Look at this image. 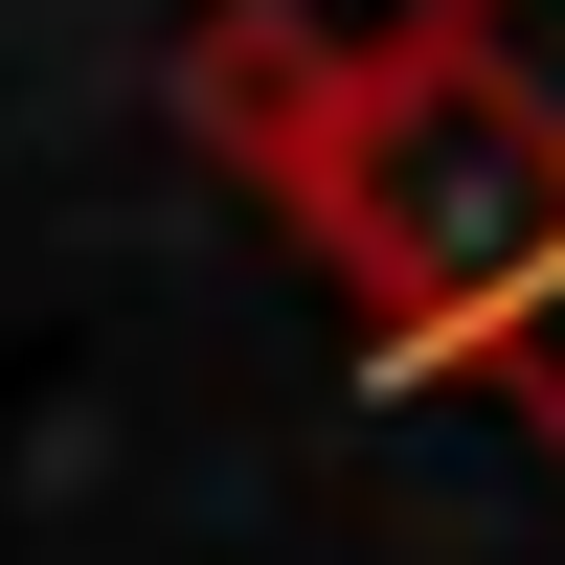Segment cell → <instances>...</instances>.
<instances>
[{
  "label": "cell",
  "mask_w": 565,
  "mask_h": 565,
  "mask_svg": "<svg viewBox=\"0 0 565 565\" xmlns=\"http://www.w3.org/2000/svg\"><path fill=\"white\" fill-rule=\"evenodd\" d=\"M249 159L317 181L407 362H498L565 430V0H430L385 68H317V114Z\"/></svg>",
  "instance_id": "1"
}]
</instances>
